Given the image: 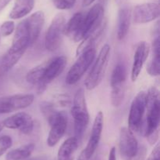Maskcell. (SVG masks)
Masks as SVG:
<instances>
[{
	"mask_svg": "<svg viewBox=\"0 0 160 160\" xmlns=\"http://www.w3.org/2000/svg\"><path fill=\"white\" fill-rule=\"evenodd\" d=\"M146 130L145 136L151 145H154L159 138L160 118L159 93L157 88L151 87L147 93Z\"/></svg>",
	"mask_w": 160,
	"mask_h": 160,
	"instance_id": "obj_1",
	"label": "cell"
},
{
	"mask_svg": "<svg viewBox=\"0 0 160 160\" xmlns=\"http://www.w3.org/2000/svg\"><path fill=\"white\" fill-rule=\"evenodd\" d=\"M71 115L74 122L76 137L81 138L84 134L89 123V113L86 104L84 89L81 88L77 91L73 98L71 108Z\"/></svg>",
	"mask_w": 160,
	"mask_h": 160,
	"instance_id": "obj_2",
	"label": "cell"
},
{
	"mask_svg": "<svg viewBox=\"0 0 160 160\" xmlns=\"http://www.w3.org/2000/svg\"><path fill=\"white\" fill-rule=\"evenodd\" d=\"M110 56V46L106 44L100 50L92 70L86 78L84 85L86 89L92 90L96 88L102 81L107 69Z\"/></svg>",
	"mask_w": 160,
	"mask_h": 160,
	"instance_id": "obj_3",
	"label": "cell"
},
{
	"mask_svg": "<svg viewBox=\"0 0 160 160\" xmlns=\"http://www.w3.org/2000/svg\"><path fill=\"white\" fill-rule=\"evenodd\" d=\"M95 47L88 49L78 56L76 62L73 64L66 76V83L69 85L76 84L88 70L95 57Z\"/></svg>",
	"mask_w": 160,
	"mask_h": 160,
	"instance_id": "obj_4",
	"label": "cell"
},
{
	"mask_svg": "<svg viewBox=\"0 0 160 160\" xmlns=\"http://www.w3.org/2000/svg\"><path fill=\"white\" fill-rule=\"evenodd\" d=\"M66 19L62 13H58L52 20L45 37V48L51 52L57 50L60 46L64 35Z\"/></svg>",
	"mask_w": 160,
	"mask_h": 160,
	"instance_id": "obj_5",
	"label": "cell"
},
{
	"mask_svg": "<svg viewBox=\"0 0 160 160\" xmlns=\"http://www.w3.org/2000/svg\"><path fill=\"white\" fill-rule=\"evenodd\" d=\"M127 72L124 65L118 64L112 71L111 75L110 85L111 102L114 107H119L123 102L125 94V83H126Z\"/></svg>",
	"mask_w": 160,
	"mask_h": 160,
	"instance_id": "obj_6",
	"label": "cell"
},
{
	"mask_svg": "<svg viewBox=\"0 0 160 160\" xmlns=\"http://www.w3.org/2000/svg\"><path fill=\"white\" fill-rule=\"evenodd\" d=\"M147 93L140 91L133 100L128 117V128L132 132L140 130L146 110Z\"/></svg>",
	"mask_w": 160,
	"mask_h": 160,
	"instance_id": "obj_7",
	"label": "cell"
},
{
	"mask_svg": "<svg viewBox=\"0 0 160 160\" xmlns=\"http://www.w3.org/2000/svg\"><path fill=\"white\" fill-rule=\"evenodd\" d=\"M119 147L122 158L125 160H131L134 158L138 152V142L137 138L128 127H123L120 132Z\"/></svg>",
	"mask_w": 160,
	"mask_h": 160,
	"instance_id": "obj_8",
	"label": "cell"
},
{
	"mask_svg": "<svg viewBox=\"0 0 160 160\" xmlns=\"http://www.w3.org/2000/svg\"><path fill=\"white\" fill-rule=\"evenodd\" d=\"M32 94H16L0 97V114H6L29 107L34 101Z\"/></svg>",
	"mask_w": 160,
	"mask_h": 160,
	"instance_id": "obj_9",
	"label": "cell"
},
{
	"mask_svg": "<svg viewBox=\"0 0 160 160\" xmlns=\"http://www.w3.org/2000/svg\"><path fill=\"white\" fill-rule=\"evenodd\" d=\"M103 129V114L102 111L98 112L94 120L92 133L89 137L87 146L81 153L78 160H89L96 151L101 139Z\"/></svg>",
	"mask_w": 160,
	"mask_h": 160,
	"instance_id": "obj_10",
	"label": "cell"
},
{
	"mask_svg": "<svg viewBox=\"0 0 160 160\" xmlns=\"http://www.w3.org/2000/svg\"><path fill=\"white\" fill-rule=\"evenodd\" d=\"M67 57L64 56H56L46 61V66H45L42 85L38 87L40 91H43L47 84L56 79L62 73L67 65Z\"/></svg>",
	"mask_w": 160,
	"mask_h": 160,
	"instance_id": "obj_11",
	"label": "cell"
},
{
	"mask_svg": "<svg viewBox=\"0 0 160 160\" xmlns=\"http://www.w3.org/2000/svg\"><path fill=\"white\" fill-rule=\"evenodd\" d=\"M159 5L156 3H142L134 7L133 20L136 24H145L156 20L159 17Z\"/></svg>",
	"mask_w": 160,
	"mask_h": 160,
	"instance_id": "obj_12",
	"label": "cell"
},
{
	"mask_svg": "<svg viewBox=\"0 0 160 160\" xmlns=\"http://www.w3.org/2000/svg\"><path fill=\"white\" fill-rule=\"evenodd\" d=\"M3 126L12 130H19L23 134H30L34 129V121L26 112H19L5 119Z\"/></svg>",
	"mask_w": 160,
	"mask_h": 160,
	"instance_id": "obj_13",
	"label": "cell"
},
{
	"mask_svg": "<svg viewBox=\"0 0 160 160\" xmlns=\"http://www.w3.org/2000/svg\"><path fill=\"white\" fill-rule=\"evenodd\" d=\"M49 125L51 129L47 138V144L49 147H54L66 133L67 128V115L63 111H59Z\"/></svg>",
	"mask_w": 160,
	"mask_h": 160,
	"instance_id": "obj_14",
	"label": "cell"
},
{
	"mask_svg": "<svg viewBox=\"0 0 160 160\" xmlns=\"http://www.w3.org/2000/svg\"><path fill=\"white\" fill-rule=\"evenodd\" d=\"M150 52V48L146 42H141L136 48L135 53L133 61L132 69H131V80L133 82L136 81L140 75L144 64L148 58V53Z\"/></svg>",
	"mask_w": 160,
	"mask_h": 160,
	"instance_id": "obj_15",
	"label": "cell"
},
{
	"mask_svg": "<svg viewBox=\"0 0 160 160\" xmlns=\"http://www.w3.org/2000/svg\"><path fill=\"white\" fill-rule=\"evenodd\" d=\"M30 37L27 28L25 20H23L18 24L17 29L15 31L12 43L9 51L10 52H19L26 51L28 46H30Z\"/></svg>",
	"mask_w": 160,
	"mask_h": 160,
	"instance_id": "obj_16",
	"label": "cell"
},
{
	"mask_svg": "<svg viewBox=\"0 0 160 160\" xmlns=\"http://www.w3.org/2000/svg\"><path fill=\"white\" fill-rule=\"evenodd\" d=\"M30 37V45L37 41L45 23V14L42 11H37L24 19Z\"/></svg>",
	"mask_w": 160,
	"mask_h": 160,
	"instance_id": "obj_17",
	"label": "cell"
},
{
	"mask_svg": "<svg viewBox=\"0 0 160 160\" xmlns=\"http://www.w3.org/2000/svg\"><path fill=\"white\" fill-rule=\"evenodd\" d=\"M85 13L83 12L76 13L66 23L64 28V35L73 39L75 42H78L80 32L82 28Z\"/></svg>",
	"mask_w": 160,
	"mask_h": 160,
	"instance_id": "obj_18",
	"label": "cell"
},
{
	"mask_svg": "<svg viewBox=\"0 0 160 160\" xmlns=\"http://www.w3.org/2000/svg\"><path fill=\"white\" fill-rule=\"evenodd\" d=\"M131 12L128 6H123L119 10L117 21V38L120 40L124 39L128 35L131 25Z\"/></svg>",
	"mask_w": 160,
	"mask_h": 160,
	"instance_id": "obj_19",
	"label": "cell"
},
{
	"mask_svg": "<svg viewBox=\"0 0 160 160\" xmlns=\"http://www.w3.org/2000/svg\"><path fill=\"white\" fill-rule=\"evenodd\" d=\"M78 144V139L76 136H72L66 140L58 151V160H73Z\"/></svg>",
	"mask_w": 160,
	"mask_h": 160,
	"instance_id": "obj_20",
	"label": "cell"
},
{
	"mask_svg": "<svg viewBox=\"0 0 160 160\" xmlns=\"http://www.w3.org/2000/svg\"><path fill=\"white\" fill-rule=\"evenodd\" d=\"M160 40L159 36L152 43V53L151 60L147 66V72L152 76H158L160 72Z\"/></svg>",
	"mask_w": 160,
	"mask_h": 160,
	"instance_id": "obj_21",
	"label": "cell"
},
{
	"mask_svg": "<svg viewBox=\"0 0 160 160\" xmlns=\"http://www.w3.org/2000/svg\"><path fill=\"white\" fill-rule=\"evenodd\" d=\"M34 0H16L14 6L9 13L12 19H20L24 17L33 9Z\"/></svg>",
	"mask_w": 160,
	"mask_h": 160,
	"instance_id": "obj_22",
	"label": "cell"
},
{
	"mask_svg": "<svg viewBox=\"0 0 160 160\" xmlns=\"http://www.w3.org/2000/svg\"><path fill=\"white\" fill-rule=\"evenodd\" d=\"M34 144H28L9 151L6 155V160H25L29 158L34 151Z\"/></svg>",
	"mask_w": 160,
	"mask_h": 160,
	"instance_id": "obj_23",
	"label": "cell"
},
{
	"mask_svg": "<svg viewBox=\"0 0 160 160\" xmlns=\"http://www.w3.org/2000/svg\"><path fill=\"white\" fill-rule=\"evenodd\" d=\"M24 53V50L19 52H10L8 50L2 59L0 70L2 72H6L10 70L17 64Z\"/></svg>",
	"mask_w": 160,
	"mask_h": 160,
	"instance_id": "obj_24",
	"label": "cell"
},
{
	"mask_svg": "<svg viewBox=\"0 0 160 160\" xmlns=\"http://www.w3.org/2000/svg\"><path fill=\"white\" fill-rule=\"evenodd\" d=\"M45 66H46V61L30 70L26 75L27 82L30 84L38 85L39 87L42 85V79H43Z\"/></svg>",
	"mask_w": 160,
	"mask_h": 160,
	"instance_id": "obj_25",
	"label": "cell"
},
{
	"mask_svg": "<svg viewBox=\"0 0 160 160\" xmlns=\"http://www.w3.org/2000/svg\"><path fill=\"white\" fill-rule=\"evenodd\" d=\"M40 110L48 124L53 120V119L59 112V111L56 109L54 104L51 102L48 101H44L40 104Z\"/></svg>",
	"mask_w": 160,
	"mask_h": 160,
	"instance_id": "obj_26",
	"label": "cell"
},
{
	"mask_svg": "<svg viewBox=\"0 0 160 160\" xmlns=\"http://www.w3.org/2000/svg\"><path fill=\"white\" fill-rule=\"evenodd\" d=\"M76 1L77 0H53V4L58 9L65 10L73 7Z\"/></svg>",
	"mask_w": 160,
	"mask_h": 160,
	"instance_id": "obj_27",
	"label": "cell"
},
{
	"mask_svg": "<svg viewBox=\"0 0 160 160\" xmlns=\"http://www.w3.org/2000/svg\"><path fill=\"white\" fill-rule=\"evenodd\" d=\"M12 140L8 135L0 136V156L3 155L12 146Z\"/></svg>",
	"mask_w": 160,
	"mask_h": 160,
	"instance_id": "obj_28",
	"label": "cell"
},
{
	"mask_svg": "<svg viewBox=\"0 0 160 160\" xmlns=\"http://www.w3.org/2000/svg\"><path fill=\"white\" fill-rule=\"evenodd\" d=\"M15 28V24L13 21L8 20L2 23L0 28V34L2 36H9V35L12 34Z\"/></svg>",
	"mask_w": 160,
	"mask_h": 160,
	"instance_id": "obj_29",
	"label": "cell"
},
{
	"mask_svg": "<svg viewBox=\"0 0 160 160\" xmlns=\"http://www.w3.org/2000/svg\"><path fill=\"white\" fill-rule=\"evenodd\" d=\"M147 160H160V147L159 144L155 146Z\"/></svg>",
	"mask_w": 160,
	"mask_h": 160,
	"instance_id": "obj_30",
	"label": "cell"
},
{
	"mask_svg": "<svg viewBox=\"0 0 160 160\" xmlns=\"http://www.w3.org/2000/svg\"><path fill=\"white\" fill-rule=\"evenodd\" d=\"M108 160H117V156H116V148L115 147H112L109 152V158Z\"/></svg>",
	"mask_w": 160,
	"mask_h": 160,
	"instance_id": "obj_31",
	"label": "cell"
},
{
	"mask_svg": "<svg viewBox=\"0 0 160 160\" xmlns=\"http://www.w3.org/2000/svg\"><path fill=\"white\" fill-rule=\"evenodd\" d=\"M11 0H0V11L2 10L9 3Z\"/></svg>",
	"mask_w": 160,
	"mask_h": 160,
	"instance_id": "obj_32",
	"label": "cell"
},
{
	"mask_svg": "<svg viewBox=\"0 0 160 160\" xmlns=\"http://www.w3.org/2000/svg\"><path fill=\"white\" fill-rule=\"evenodd\" d=\"M95 1V0H83V6H88L92 4V3H93Z\"/></svg>",
	"mask_w": 160,
	"mask_h": 160,
	"instance_id": "obj_33",
	"label": "cell"
},
{
	"mask_svg": "<svg viewBox=\"0 0 160 160\" xmlns=\"http://www.w3.org/2000/svg\"><path fill=\"white\" fill-rule=\"evenodd\" d=\"M123 1V0H116V3H117L118 5H120V4H121L122 2Z\"/></svg>",
	"mask_w": 160,
	"mask_h": 160,
	"instance_id": "obj_34",
	"label": "cell"
},
{
	"mask_svg": "<svg viewBox=\"0 0 160 160\" xmlns=\"http://www.w3.org/2000/svg\"><path fill=\"white\" fill-rule=\"evenodd\" d=\"M2 128H3L2 123V122H0V132H1L2 130Z\"/></svg>",
	"mask_w": 160,
	"mask_h": 160,
	"instance_id": "obj_35",
	"label": "cell"
}]
</instances>
